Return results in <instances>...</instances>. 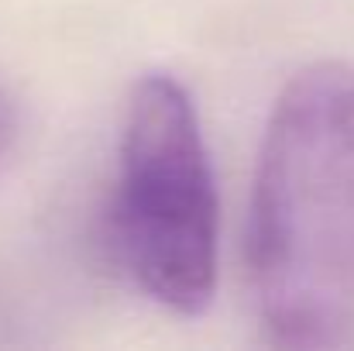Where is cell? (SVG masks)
Returning <instances> with one entry per match:
<instances>
[{
    "label": "cell",
    "mask_w": 354,
    "mask_h": 351,
    "mask_svg": "<svg viewBox=\"0 0 354 351\" xmlns=\"http://www.w3.org/2000/svg\"><path fill=\"white\" fill-rule=\"evenodd\" d=\"M14 138H17V120H14V107H10L7 93L0 90V169H3V165H7V159H10Z\"/></svg>",
    "instance_id": "3"
},
{
    "label": "cell",
    "mask_w": 354,
    "mask_h": 351,
    "mask_svg": "<svg viewBox=\"0 0 354 351\" xmlns=\"http://www.w3.org/2000/svg\"><path fill=\"white\" fill-rule=\"evenodd\" d=\"M248 276L261 331L354 345V66L313 62L279 93L251 186Z\"/></svg>",
    "instance_id": "1"
},
{
    "label": "cell",
    "mask_w": 354,
    "mask_h": 351,
    "mask_svg": "<svg viewBox=\"0 0 354 351\" xmlns=\"http://www.w3.org/2000/svg\"><path fill=\"white\" fill-rule=\"evenodd\" d=\"M131 282L172 314L196 317L217 296L221 204L189 90L169 73L134 83L107 214Z\"/></svg>",
    "instance_id": "2"
}]
</instances>
